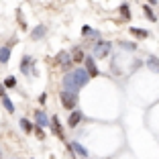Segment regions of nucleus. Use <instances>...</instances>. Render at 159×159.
<instances>
[{"instance_id": "f257e3e1", "label": "nucleus", "mask_w": 159, "mask_h": 159, "mask_svg": "<svg viewBox=\"0 0 159 159\" xmlns=\"http://www.w3.org/2000/svg\"><path fill=\"white\" fill-rule=\"evenodd\" d=\"M88 80H90L88 70L78 67V70L70 71V74L63 78V90H67V92H71V94H78L80 88H84V86L88 84Z\"/></svg>"}, {"instance_id": "a211bd4d", "label": "nucleus", "mask_w": 159, "mask_h": 159, "mask_svg": "<svg viewBox=\"0 0 159 159\" xmlns=\"http://www.w3.org/2000/svg\"><path fill=\"white\" fill-rule=\"evenodd\" d=\"M118 10H120L122 19H126V20L131 19V8H129V4H120V8H118Z\"/></svg>"}, {"instance_id": "f3484780", "label": "nucleus", "mask_w": 159, "mask_h": 159, "mask_svg": "<svg viewBox=\"0 0 159 159\" xmlns=\"http://www.w3.org/2000/svg\"><path fill=\"white\" fill-rule=\"evenodd\" d=\"M45 33H47L45 27H37L33 33H31V37H33V39H43V37H45Z\"/></svg>"}, {"instance_id": "f03ea898", "label": "nucleus", "mask_w": 159, "mask_h": 159, "mask_svg": "<svg viewBox=\"0 0 159 159\" xmlns=\"http://www.w3.org/2000/svg\"><path fill=\"white\" fill-rule=\"evenodd\" d=\"M59 98H61L63 108H67V110H75V106H78V94H71V92H67V90H63V92L59 94Z\"/></svg>"}, {"instance_id": "9b49d317", "label": "nucleus", "mask_w": 159, "mask_h": 159, "mask_svg": "<svg viewBox=\"0 0 159 159\" xmlns=\"http://www.w3.org/2000/svg\"><path fill=\"white\" fill-rule=\"evenodd\" d=\"M129 31H131V35H133V37H137V39H147V37H149V33H147L145 29H137V27H131Z\"/></svg>"}, {"instance_id": "1a4fd4ad", "label": "nucleus", "mask_w": 159, "mask_h": 159, "mask_svg": "<svg viewBox=\"0 0 159 159\" xmlns=\"http://www.w3.org/2000/svg\"><path fill=\"white\" fill-rule=\"evenodd\" d=\"M71 149H74L75 151V153H78L80 155V157H84V159H88V149H86V147L84 145H80V143H78V141H74V143H71Z\"/></svg>"}, {"instance_id": "4468645a", "label": "nucleus", "mask_w": 159, "mask_h": 159, "mask_svg": "<svg viewBox=\"0 0 159 159\" xmlns=\"http://www.w3.org/2000/svg\"><path fill=\"white\" fill-rule=\"evenodd\" d=\"M20 129H23L25 133H35V126H33V122L31 120H27V118H20Z\"/></svg>"}, {"instance_id": "dca6fc26", "label": "nucleus", "mask_w": 159, "mask_h": 159, "mask_svg": "<svg viewBox=\"0 0 159 159\" xmlns=\"http://www.w3.org/2000/svg\"><path fill=\"white\" fill-rule=\"evenodd\" d=\"M2 104H4V108H6V112H10V114L14 112V104H12V100H10L8 96H2Z\"/></svg>"}, {"instance_id": "0eeeda50", "label": "nucleus", "mask_w": 159, "mask_h": 159, "mask_svg": "<svg viewBox=\"0 0 159 159\" xmlns=\"http://www.w3.org/2000/svg\"><path fill=\"white\" fill-rule=\"evenodd\" d=\"M51 129H53V133H55L59 139H66V135H63V126H61V122H59V116H55V114H53V118H51Z\"/></svg>"}, {"instance_id": "b1692460", "label": "nucleus", "mask_w": 159, "mask_h": 159, "mask_svg": "<svg viewBox=\"0 0 159 159\" xmlns=\"http://www.w3.org/2000/svg\"><path fill=\"white\" fill-rule=\"evenodd\" d=\"M4 86H6V88H14V86H16V80H14V78H6Z\"/></svg>"}, {"instance_id": "ddd939ff", "label": "nucleus", "mask_w": 159, "mask_h": 159, "mask_svg": "<svg viewBox=\"0 0 159 159\" xmlns=\"http://www.w3.org/2000/svg\"><path fill=\"white\" fill-rule=\"evenodd\" d=\"M143 14H145L147 19L151 20V23H155V20H157V14L153 12V8H151V4H145L143 6Z\"/></svg>"}, {"instance_id": "aec40b11", "label": "nucleus", "mask_w": 159, "mask_h": 159, "mask_svg": "<svg viewBox=\"0 0 159 159\" xmlns=\"http://www.w3.org/2000/svg\"><path fill=\"white\" fill-rule=\"evenodd\" d=\"M120 47H122V49H129V51H135V49H137V43H129V41H120Z\"/></svg>"}, {"instance_id": "39448f33", "label": "nucleus", "mask_w": 159, "mask_h": 159, "mask_svg": "<svg viewBox=\"0 0 159 159\" xmlns=\"http://www.w3.org/2000/svg\"><path fill=\"white\" fill-rule=\"evenodd\" d=\"M86 70H88V74H90V78H98L100 75V71H98V67H96V63H94V57H88L86 55Z\"/></svg>"}, {"instance_id": "f8f14e48", "label": "nucleus", "mask_w": 159, "mask_h": 159, "mask_svg": "<svg viewBox=\"0 0 159 159\" xmlns=\"http://www.w3.org/2000/svg\"><path fill=\"white\" fill-rule=\"evenodd\" d=\"M71 59H74V63H84V61H86V53L82 51V49H74Z\"/></svg>"}, {"instance_id": "9d476101", "label": "nucleus", "mask_w": 159, "mask_h": 159, "mask_svg": "<svg viewBox=\"0 0 159 159\" xmlns=\"http://www.w3.org/2000/svg\"><path fill=\"white\" fill-rule=\"evenodd\" d=\"M10 49H12V43L6 47H0V63H8L10 59Z\"/></svg>"}, {"instance_id": "bb28decb", "label": "nucleus", "mask_w": 159, "mask_h": 159, "mask_svg": "<svg viewBox=\"0 0 159 159\" xmlns=\"http://www.w3.org/2000/svg\"><path fill=\"white\" fill-rule=\"evenodd\" d=\"M0 159H2V149H0Z\"/></svg>"}, {"instance_id": "6e6552de", "label": "nucleus", "mask_w": 159, "mask_h": 159, "mask_svg": "<svg viewBox=\"0 0 159 159\" xmlns=\"http://www.w3.org/2000/svg\"><path fill=\"white\" fill-rule=\"evenodd\" d=\"M35 122L39 126H51V120L47 118V114L43 110H35Z\"/></svg>"}, {"instance_id": "423d86ee", "label": "nucleus", "mask_w": 159, "mask_h": 159, "mask_svg": "<svg viewBox=\"0 0 159 159\" xmlns=\"http://www.w3.org/2000/svg\"><path fill=\"white\" fill-rule=\"evenodd\" d=\"M33 57H23V61H20V71L23 74H35V70H33Z\"/></svg>"}, {"instance_id": "7ed1b4c3", "label": "nucleus", "mask_w": 159, "mask_h": 159, "mask_svg": "<svg viewBox=\"0 0 159 159\" xmlns=\"http://www.w3.org/2000/svg\"><path fill=\"white\" fill-rule=\"evenodd\" d=\"M110 49H112V45L108 41H98L94 45V55L98 57V59H102V57H106L108 53H110Z\"/></svg>"}, {"instance_id": "2eb2a0df", "label": "nucleus", "mask_w": 159, "mask_h": 159, "mask_svg": "<svg viewBox=\"0 0 159 159\" xmlns=\"http://www.w3.org/2000/svg\"><path fill=\"white\" fill-rule=\"evenodd\" d=\"M147 67H149L151 71H155V74H159V59L157 57H149V59H147Z\"/></svg>"}, {"instance_id": "393cba45", "label": "nucleus", "mask_w": 159, "mask_h": 159, "mask_svg": "<svg viewBox=\"0 0 159 159\" xmlns=\"http://www.w3.org/2000/svg\"><path fill=\"white\" fill-rule=\"evenodd\" d=\"M6 86H2V84H0V98H2V96H6Z\"/></svg>"}, {"instance_id": "20e7f679", "label": "nucleus", "mask_w": 159, "mask_h": 159, "mask_svg": "<svg viewBox=\"0 0 159 159\" xmlns=\"http://www.w3.org/2000/svg\"><path fill=\"white\" fill-rule=\"evenodd\" d=\"M82 118H84V114H82V110H71L70 112V118H67V125H70V129H75V126L82 122Z\"/></svg>"}, {"instance_id": "6ab92c4d", "label": "nucleus", "mask_w": 159, "mask_h": 159, "mask_svg": "<svg viewBox=\"0 0 159 159\" xmlns=\"http://www.w3.org/2000/svg\"><path fill=\"white\" fill-rule=\"evenodd\" d=\"M66 59H67V53H66V51H61L59 55L53 59V66H63V61H66Z\"/></svg>"}, {"instance_id": "4be33fe9", "label": "nucleus", "mask_w": 159, "mask_h": 159, "mask_svg": "<svg viewBox=\"0 0 159 159\" xmlns=\"http://www.w3.org/2000/svg\"><path fill=\"white\" fill-rule=\"evenodd\" d=\"M16 19H19V23H20V29H27V20H25V16H23V12H16Z\"/></svg>"}, {"instance_id": "412c9836", "label": "nucleus", "mask_w": 159, "mask_h": 159, "mask_svg": "<svg viewBox=\"0 0 159 159\" xmlns=\"http://www.w3.org/2000/svg\"><path fill=\"white\" fill-rule=\"evenodd\" d=\"M82 35H94V37H98V31H94L92 27H82Z\"/></svg>"}, {"instance_id": "5701e85b", "label": "nucleus", "mask_w": 159, "mask_h": 159, "mask_svg": "<svg viewBox=\"0 0 159 159\" xmlns=\"http://www.w3.org/2000/svg\"><path fill=\"white\" fill-rule=\"evenodd\" d=\"M35 135H37V139H45V133H43V126H35Z\"/></svg>"}, {"instance_id": "a878e982", "label": "nucleus", "mask_w": 159, "mask_h": 159, "mask_svg": "<svg viewBox=\"0 0 159 159\" xmlns=\"http://www.w3.org/2000/svg\"><path fill=\"white\" fill-rule=\"evenodd\" d=\"M147 2H149V4H157L159 0H147Z\"/></svg>"}]
</instances>
